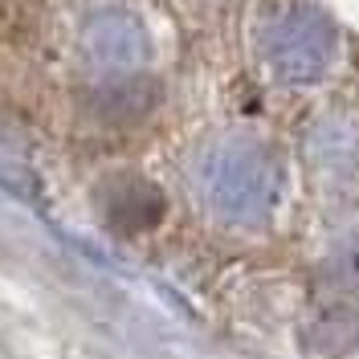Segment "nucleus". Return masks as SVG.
Segmentation results:
<instances>
[{"label": "nucleus", "instance_id": "f257e3e1", "mask_svg": "<svg viewBox=\"0 0 359 359\" xmlns=\"http://www.w3.org/2000/svg\"><path fill=\"white\" fill-rule=\"evenodd\" d=\"M196 184L224 224H266L286 196V163L262 139L224 135L201 156Z\"/></svg>", "mask_w": 359, "mask_h": 359}, {"label": "nucleus", "instance_id": "f03ea898", "mask_svg": "<svg viewBox=\"0 0 359 359\" xmlns=\"http://www.w3.org/2000/svg\"><path fill=\"white\" fill-rule=\"evenodd\" d=\"M257 53L278 82L311 86L335 57V25L318 4L306 0L273 4L257 25Z\"/></svg>", "mask_w": 359, "mask_h": 359}, {"label": "nucleus", "instance_id": "7ed1b4c3", "mask_svg": "<svg viewBox=\"0 0 359 359\" xmlns=\"http://www.w3.org/2000/svg\"><path fill=\"white\" fill-rule=\"evenodd\" d=\"M147 53H151L147 29L127 13H98L82 29V57L98 74L131 78L135 69L147 62Z\"/></svg>", "mask_w": 359, "mask_h": 359}, {"label": "nucleus", "instance_id": "20e7f679", "mask_svg": "<svg viewBox=\"0 0 359 359\" xmlns=\"http://www.w3.org/2000/svg\"><path fill=\"white\" fill-rule=\"evenodd\" d=\"M94 208L107 229L114 233H147L163 221V192L159 184H151L147 176L139 172H114V176L98 180L94 188Z\"/></svg>", "mask_w": 359, "mask_h": 359}, {"label": "nucleus", "instance_id": "39448f33", "mask_svg": "<svg viewBox=\"0 0 359 359\" xmlns=\"http://www.w3.org/2000/svg\"><path fill=\"white\" fill-rule=\"evenodd\" d=\"M314 335H311V347L327 351V355H343V351H355L359 347V311L339 302V306H323L314 314L311 323Z\"/></svg>", "mask_w": 359, "mask_h": 359}, {"label": "nucleus", "instance_id": "423d86ee", "mask_svg": "<svg viewBox=\"0 0 359 359\" xmlns=\"http://www.w3.org/2000/svg\"><path fill=\"white\" fill-rule=\"evenodd\" d=\"M327 282H331L339 294H347V298L359 302V241L347 245V249H339L335 257L327 262Z\"/></svg>", "mask_w": 359, "mask_h": 359}]
</instances>
